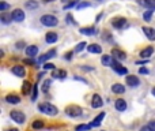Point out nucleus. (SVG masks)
I'll return each instance as SVG.
<instances>
[{
    "label": "nucleus",
    "mask_w": 155,
    "mask_h": 131,
    "mask_svg": "<svg viewBox=\"0 0 155 131\" xmlns=\"http://www.w3.org/2000/svg\"><path fill=\"white\" fill-rule=\"evenodd\" d=\"M38 111L42 112V113H45V115H49V116H56V115L59 113V109H57L54 105L49 104V102L38 104Z\"/></svg>",
    "instance_id": "obj_1"
},
{
    "label": "nucleus",
    "mask_w": 155,
    "mask_h": 131,
    "mask_svg": "<svg viewBox=\"0 0 155 131\" xmlns=\"http://www.w3.org/2000/svg\"><path fill=\"white\" fill-rule=\"evenodd\" d=\"M40 21L44 26H48V27H54V26H57V23H59V19H57L54 15H42L40 18Z\"/></svg>",
    "instance_id": "obj_2"
},
{
    "label": "nucleus",
    "mask_w": 155,
    "mask_h": 131,
    "mask_svg": "<svg viewBox=\"0 0 155 131\" xmlns=\"http://www.w3.org/2000/svg\"><path fill=\"white\" fill-rule=\"evenodd\" d=\"M10 117L15 123H18V124H23V123L26 122V115L21 111H16V109H14V111L10 112Z\"/></svg>",
    "instance_id": "obj_3"
},
{
    "label": "nucleus",
    "mask_w": 155,
    "mask_h": 131,
    "mask_svg": "<svg viewBox=\"0 0 155 131\" xmlns=\"http://www.w3.org/2000/svg\"><path fill=\"white\" fill-rule=\"evenodd\" d=\"M111 26L116 29H124V27H128V21L124 16H116L111 19Z\"/></svg>",
    "instance_id": "obj_4"
},
{
    "label": "nucleus",
    "mask_w": 155,
    "mask_h": 131,
    "mask_svg": "<svg viewBox=\"0 0 155 131\" xmlns=\"http://www.w3.org/2000/svg\"><path fill=\"white\" fill-rule=\"evenodd\" d=\"M65 113L71 117H78L82 115V108L78 105H68L65 108Z\"/></svg>",
    "instance_id": "obj_5"
},
{
    "label": "nucleus",
    "mask_w": 155,
    "mask_h": 131,
    "mask_svg": "<svg viewBox=\"0 0 155 131\" xmlns=\"http://www.w3.org/2000/svg\"><path fill=\"white\" fill-rule=\"evenodd\" d=\"M111 68H113L117 74H120V75H127L128 74V70L124 67V66H121V63H120L118 60H114L113 64H111Z\"/></svg>",
    "instance_id": "obj_6"
},
{
    "label": "nucleus",
    "mask_w": 155,
    "mask_h": 131,
    "mask_svg": "<svg viewBox=\"0 0 155 131\" xmlns=\"http://www.w3.org/2000/svg\"><path fill=\"white\" fill-rule=\"evenodd\" d=\"M11 72H12L15 76H21V78H23V76L26 75V70H24V67L21 64L14 66V67L11 68Z\"/></svg>",
    "instance_id": "obj_7"
},
{
    "label": "nucleus",
    "mask_w": 155,
    "mask_h": 131,
    "mask_svg": "<svg viewBox=\"0 0 155 131\" xmlns=\"http://www.w3.org/2000/svg\"><path fill=\"white\" fill-rule=\"evenodd\" d=\"M111 56H113L116 60H118V62H122V60L127 59V55H125V52L121 51V49H117V48L111 49Z\"/></svg>",
    "instance_id": "obj_8"
},
{
    "label": "nucleus",
    "mask_w": 155,
    "mask_h": 131,
    "mask_svg": "<svg viewBox=\"0 0 155 131\" xmlns=\"http://www.w3.org/2000/svg\"><path fill=\"white\" fill-rule=\"evenodd\" d=\"M12 19L15 22H23L24 21V11H22L21 8H15L12 11Z\"/></svg>",
    "instance_id": "obj_9"
},
{
    "label": "nucleus",
    "mask_w": 155,
    "mask_h": 131,
    "mask_svg": "<svg viewBox=\"0 0 155 131\" xmlns=\"http://www.w3.org/2000/svg\"><path fill=\"white\" fill-rule=\"evenodd\" d=\"M125 82H127V85L128 86H131V87H136V86L140 85V79H139L137 76H135V75H128L127 79H125Z\"/></svg>",
    "instance_id": "obj_10"
},
{
    "label": "nucleus",
    "mask_w": 155,
    "mask_h": 131,
    "mask_svg": "<svg viewBox=\"0 0 155 131\" xmlns=\"http://www.w3.org/2000/svg\"><path fill=\"white\" fill-rule=\"evenodd\" d=\"M103 105V100L99 94H94L91 98V106L92 108H101Z\"/></svg>",
    "instance_id": "obj_11"
},
{
    "label": "nucleus",
    "mask_w": 155,
    "mask_h": 131,
    "mask_svg": "<svg viewBox=\"0 0 155 131\" xmlns=\"http://www.w3.org/2000/svg\"><path fill=\"white\" fill-rule=\"evenodd\" d=\"M144 32V34H146V37L148 38L150 41H155V29H152V27H148V26H143V29H141Z\"/></svg>",
    "instance_id": "obj_12"
},
{
    "label": "nucleus",
    "mask_w": 155,
    "mask_h": 131,
    "mask_svg": "<svg viewBox=\"0 0 155 131\" xmlns=\"http://www.w3.org/2000/svg\"><path fill=\"white\" fill-rule=\"evenodd\" d=\"M26 55L29 57H31V59H34V57L38 55V46L37 45H29L26 48Z\"/></svg>",
    "instance_id": "obj_13"
},
{
    "label": "nucleus",
    "mask_w": 155,
    "mask_h": 131,
    "mask_svg": "<svg viewBox=\"0 0 155 131\" xmlns=\"http://www.w3.org/2000/svg\"><path fill=\"white\" fill-rule=\"evenodd\" d=\"M5 101H7L8 104H19V102H21V97H19L18 94L11 93V94L5 96Z\"/></svg>",
    "instance_id": "obj_14"
},
{
    "label": "nucleus",
    "mask_w": 155,
    "mask_h": 131,
    "mask_svg": "<svg viewBox=\"0 0 155 131\" xmlns=\"http://www.w3.org/2000/svg\"><path fill=\"white\" fill-rule=\"evenodd\" d=\"M57 38H59V35H57V33H54V32H48L45 35V41L48 44H54L57 41Z\"/></svg>",
    "instance_id": "obj_15"
},
{
    "label": "nucleus",
    "mask_w": 155,
    "mask_h": 131,
    "mask_svg": "<svg viewBox=\"0 0 155 131\" xmlns=\"http://www.w3.org/2000/svg\"><path fill=\"white\" fill-rule=\"evenodd\" d=\"M0 21H2V23L3 25H8V23H11V21H14L12 19V14H10V12H2V15H0Z\"/></svg>",
    "instance_id": "obj_16"
},
{
    "label": "nucleus",
    "mask_w": 155,
    "mask_h": 131,
    "mask_svg": "<svg viewBox=\"0 0 155 131\" xmlns=\"http://www.w3.org/2000/svg\"><path fill=\"white\" fill-rule=\"evenodd\" d=\"M152 53H154V48H152V46H147V48L140 51V57L141 59H148Z\"/></svg>",
    "instance_id": "obj_17"
},
{
    "label": "nucleus",
    "mask_w": 155,
    "mask_h": 131,
    "mask_svg": "<svg viewBox=\"0 0 155 131\" xmlns=\"http://www.w3.org/2000/svg\"><path fill=\"white\" fill-rule=\"evenodd\" d=\"M54 56H56V49H50V51H48L45 55H42V56L40 57V62L41 63H45L46 60L52 59V57H54Z\"/></svg>",
    "instance_id": "obj_18"
},
{
    "label": "nucleus",
    "mask_w": 155,
    "mask_h": 131,
    "mask_svg": "<svg viewBox=\"0 0 155 131\" xmlns=\"http://www.w3.org/2000/svg\"><path fill=\"white\" fill-rule=\"evenodd\" d=\"M114 106H116L117 111L124 112L125 109H127V102H125L122 98H118V100H116V102H114Z\"/></svg>",
    "instance_id": "obj_19"
},
{
    "label": "nucleus",
    "mask_w": 155,
    "mask_h": 131,
    "mask_svg": "<svg viewBox=\"0 0 155 131\" xmlns=\"http://www.w3.org/2000/svg\"><path fill=\"white\" fill-rule=\"evenodd\" d=\"M101 62H102V64L105 66V67H109V66H110L111 67V64H113V56H111V55H103L102 56V59H101Z\"/></svg>",
    "instance_id": "obj_20"
},
{
    "label": "nucleus",
    "mask_w": 155,
    "mask_h": 131,
    "mask_svg": "<svg viewBox=\"0 0 155 131\" xmlns=\"http://www.w3.org/2000/svg\"><path fill=\"white\" fill-rule=\"evenodd\" d=\"M87 51H89L90 53H101V52H102V46L98 45V44H90V45L87 46Z\"/></svg>",
    "instance_id": "obj_21"
},
{
    "label": "nucleus",
    "mask_w": 155,
    "mask_h": 131,
    "mask_svg": "<svg viewBox=\"0 0 155 131\" xmlns=\"http://www.w3.org/2000/svg\"><path fill=\"white\" fill-rule=\"evenodd\" d=\"M79 32H80L82 34H84V35H94L95 33H97V29H95V27H92V26H90V27H82Z\"/></svg>",
    "instance_id": "obj_22"
},
{
    "label": "nucleus",
    "mask_w": 155,
    "mask_h": 131,
    "mask_svg": "<svg viewBox=\"0 0 155 131\" xmlns=\"http://www.w3.org/2000/svg\"><path fill=\"white\" fill-rule=\"evenodd\" d=\"M52 76L57 78V79H63L67 76V71L65 70H53L52 71Z\"/></svg>",
    "instance_id": "obj_23"
},
{
    "label": "nucleus",
    "mask_w": 155,
    "mask_h": 131,
    "mask_svg": "<svg viewBox=\"0 0 155 131\" xmlns=\"http://www.w3.org/2000/svg\"><path fill=\"white\" fill-rule=\"evenodd\" d=\"M111 92L116 93V94H122V93L125 92V87H124V85H121V83H114L113 86H111Z\"/></svg>",
    "instance_id": "obj_24"
},
{
    "label": "nucleus",
    "mask_w": 155,
    "mask_h": 131,
    "mask_svg": "<svg viewBox=\"0 0 155 131\" xmlns=\"http://www.w3.org/2000/svg\"><path fill=\"white\" fill-rule=\"evenodd\" d=\"M105 117V112H101L99 115H98L97 117H95L94 120H92L91 123H90V127H97V126L101 124V122H102V119Z\"/></svg>",
    "instance_id": "obj_25"
},
{
    "label": "nucleus",
    "mask_w": 155,
    "mask_h": 131,
    "mask_svg": "<svg viewBox=\"0 0 155 131\" xmlns=\"http://www.w3.org/2000/svg\"><path fill=\"white\" fill-rule=\"evenodd\" d=\"M31 89H33L31 83H30L29 81H24L23 85H22V93H23V94H29V92H30Z\"/></svg>",
    "instance_id": "obj_26"
},
{
    "label": "nucleus",
    "mask_w": 155,
    "mask_h": 131,
    "mask_svg": "<svg viewBox=\"0 0 155 131\" xmlns=\"http://www.w3.org/2000/svg\"><path fill=\"white\" fill-rule=\"evenodd\" d=\"M26 8L35 10V8H38V3L35 2V0H29V2H26Z\"/></svg>",
    "instance_id": "obj_27"
},
{
    "label": "nucleus",
    "mask_w": 155,
    "mask_h": 131,
    "mask_svg": "<svg viewBox=\"0 0 155 131\" xmlns=\"http://www.w3.org/2000/svg\"><path fill=\"white\" fill-rule=\"evenodd\" d=\"M84 48H86V42H84V41H82V42H79L78 45L75 46V49H73V52H75V53H79V52H82Z\"/></svg>",
    "instance_id": "obj_28"
},
{
    "label": "nucleus",
    "mask_w": 155,
    "mask_h": 131,
    "mask_svg": "<svg viewBox=\"0 0 155 131\" xmlns=\"http://www.w3.org/2000/svg\"><path fill=\"white\" fill-rule=\"evenodd\" d=\"M31 127L33 128H35V130H38V128H42L44 127V120H34L33 122V124H31Z\"/></svg>",
    "instance_id": "obj_29"
},
{
    "label": "nucleus",
    "mask_w": 155,
    "mask_h": 131,
    "mask_svg": "<svg viewBox=\"0 0 155 131\" xmlns=\"http://www.w3.org/2000/svg\"><path fill=\"white\" fill-rule=\"evenodd\" d=\"M90 124H79V126H76V128L75 130L76 131H89L90 130Z\"/></svg>",
    "instance_id": "obj_30"
},
{
    "label": "nucleus",
    "mask_w": 155,
    "mask_h": 131,
    "mask_svg": "<svg viewBox=\"0 0 155 131\" xmlns=\"http://www.w3.org/2000/svg\"><path fill=\"white\" fill-rule=\"evenodd\" d=\"M143 4L147 5L148 8H152V10H154L155 8V0H143Z\"/></svg>",
    "instance_id": "obj_31"
},
{
    "label": "nucleus",
    "mask_w": 155,
    "mask_h": 131,
    "mask_svg": "<svg viewBox=\"0 0 155 131\" xmlns=\"http://www.w3.org/2000/svg\"><path fill=\"white\" fill-rule=\"evenodd\" d=\"M50 83H52L50 79H46V81H44V83H42V90H44V92H48L49 87H50Z\"/></svg>",
    "instance_id": "obj_32"
},
{
    "label": "nucleus",
    "mask_w": 155,
    "mask_h": 131,
    "mask_svg": "<svg viewBox=\"0 0 155 131\" xmlns=\"http://www.w3.org/2000/svg\"><path fill=\"white\" fill-rule=\"evenodd\" d=\"M8 8H11V5H10V4H7L5 2H0V11L5 12V10H8Z\"/></svg>",
    "instance_id": "obj_33"
},
{
    "label": "nucleus",
    "mask_w": 155,
    "mask_h": 131,
    "mask_svg": "<svg viewBox=\"0 0 155 131\" xmlns=\"http://www.w3.org/2000/svg\"><path fill=\"white\" fill-rule=\"evenodd\" d=\"M73 5H78V2H76V0H72V2L67 3V4L64 5V11H65V10H69V8H72Z\"/></svg>",
    "instance_id": "obj_34"
},
{
    "label": "nucleus",
    "mask_w": 155,
    "mask_h": 131,
    "mask_svg": "<svg viewBox=\"0 0 155 131\" xmlns=\"http://www.w3.org/2000/svg\"><path fill=\"white\" fill-rule=\"evenodd\" d=\"M90 3H87V2H82V3H79L78 5H76V8H78V10H82V8H86V7H90Z\"/></svg>",
    "instance_id": "obj_35"
},
{
    "label": "nucleus",
    "mask_w": 155,
    "mask_h": 131,
    "mask_svg": "<svg viewBox=\"0 0 155 131\" xmlns=\"http://www.w3.org/2000/svg\"><path fill=\"white\" fill-rule=\"evenodd\" d=\"M152 12H154V10H152V8H150L148 11H146V12H144V19H146V21H150V18H151Z\"/></svg>",
    "instance_id": "obj_36"
},
{
    "label": "nucleus",
    "mask_w": 155,
    "mask_h": 131,
    "mask_svg": "<svg viewBox=\"0 0 155 131\" xmlns=\"http://www.w3.org/2000/svg\"><path fill=\"white\" fill-rule=\"evenodd\" d=\"M45 70H56V68H54V64H52V63H44V71Z\"/></svg>",
    "instance_id": "obj_37"
},
{
    "label": "nucleus",
    "mask_w": 155,
    "mask_h": 131,
    "mask_svg": "<svg viewBox=\"0 0 155 131\" xmlns=\"http://www.w3.org/2000/svg\"><path fill=\"white\" fill-rule=\"evenodd\" d=\"M37 100V86H33V96H31V101Z\"/></svg>",
    "instance_id": "obj_38"
},
{
    "label": "nucleus",
    "mask_w": 155,
    "mask_h": 131,
    "mask_svg": "<svg viewBox=\"0 0 155 131\" xmlns=\"http://www.w3.org/2000/svg\"><path fill=\"white\" fill-rule=\"evenodd\" d=\"M23 63H24V64H29V66H35L34 59H24Z\"/></svg>",
    "instance_id": "obj_39"
},
{
    "label": "nucleus",
    "mask_w": 155,
    "mask_h": 131,
    "mask_svg": "<svg viewBox=\"0 0 155 131\" xmlns=\"http://www.w3.org/2000/svg\"><path fill=\"white\" fill-rule=\"evenodd\" d=\"M150 71H148V68H146V67H140L139 68V74H143V75H147Z\"/></svg>",
    "instance_id": "obj_40"
},
{
    "label": "nucleus",
    "mask_w": 155,
    "mask_h": 131,
    "mask_svg": "<svg viewBox=\"0 0 155 131\" xmlns=\"http://www.w3.org/2000/svg\"><path fill=\"white\" fill-rule=\"evenodd\" d=\"M67 21H68V23H69V25H76V22L73 21V18H72V15H71V14H68V15H67Z\"/></svg>",
    "instance_id": "obj_41"
},
{
    "label": "nucleus",
    "mask_w": 155,
    "mask_h": 131,
    "mask_svg": "<svg viewBox=\"0 0 155 131\" xmlns=\"http://www.w3.org/2000/svg\"><path fill=\"white\" fill-rule=\"evenodd\" d=\"M147 126L151 128V131H155V120H150V123Z\"/></svg>",
    "instance_id": "obj_42"
},
{
    "label": "nucleus",
    "mask_w": 155,
    "mask_h": 131,
    "mask_svg": "<svg viewBox=\"0 0 155 131\" xmlns=\"http://www.w3.org/2000/svg\"><path fill=\"white\" fill-rule=\"evenodd\" d=\"M15 46H16V48H18V49H21V48H24V41H18Z\"/></svg>",
    "instance_id": "obj_43"
},
{
    "label": "nucleus",
    "mask_w": 155,
    "mask_h": 131,
    "mask_svg": "<svg viewBox=\"0 0 155 131\" xmlns=\"http://www.w3.org/2000/svg\"><path fill=\"white\" fill-rule=\"evenodd\" d=\"M64 59L65 60H71V59H72V52H67V53H65V56H64Z\"/></svg>",
    "instance_id": "obj_44"
},
{
    "label": "nucleus",
    "mask_w": 155,
    "mask_h": 131,
    "mask_svg": "<svg viewBox=\"0 0 155 131\" xmlns=\"http://www.w3.org/2000/svg\"><path fill=\"white\" fill-rule=\"evenodd\" d=\"M140 131H151V128H150L148 126H144V127H141Z\"/></svg>",
    "instance_id": "obj_45"
},
{
    "label": "nucleus",
    "mask_w": 155,
    "mask_h": 131,
    "mask_svg": "<svg viewBox=\"0 0 155 131\" xmlns=\"http://www.w3.org/2000/svg\"><path fill=\"white\" fill-rule=\"evenodd\" d=\"M144 63H147V60H141V62H136V64H144Z\"/></svg>",
    "instance_id": "obj_46"
},
{
    "label": "nucleus",
    "mask_w": 155,
    "mask_h": 131,
    "mask_svg": "<svg viewBox=\"0 0 155 131\" xmlns=\"http://www.w3.org/2000/svg\"><path fill=\"white\" fill-rule=\"evenodd\" d=\"M151 92H152V96H155V87H152V90H151Z\"/></svg>",
    "instance_id": "obj_47"
},
{
    "label": "nucleus",
    "mask_w": 155,
    "mask_h": 131,
    "mask_svg": "<svg viewBox=\"0 0 155 131\" xmlns=\"http://www.w3.org/2000/svg\"><path fill=\"white\" fill-rule=\"evenodd\" d=\"M7 131H18L16 128H11V130H7Z\"/></svg>",
    "instance_id": "obj_48"
},
{
    "label": "nucleus",
    "mask_w": 155,
    "mask_h": 131,
    "mask_svg": "<svg viewBox=\"0 0 155 131\" xmlns=\"http://www.w3.org/2000/svg\"><path fill=\"white\" fill-rule=\"evenodd\" d=\"M45 3H49V2H53V0H44Z\"/></svg>",
    "instance_id": "obj_49"
},
{
    "label": "nucleus",
    "mask_w": 155,
    "mask_h": 131,
    "mask_svg": "<svg viewBox=\"0 0 155 131\" xmlns=\"http://www.w3.org/2000/svg\"><path fill=\"white\" fill-rule=\"evenodd\" d=\"M61 2H64V3H67V2H68V3H69L71 0H61Z\"/></svg>",
    "instance_id": "obj_50"
},
{
    "label": "nucleus",
    "mask_w": 155,
    "mask_h": 131,
    "mask_svg": "<svg viewBox=\"0 0 155 131\" xmlns=\"http://www.w3.org/2000/svg\"><path fill=\"white\" fill-rule=\"evenodd\" d=\"M98 2H102V0H98Z\"/></svg>",
    "instance_id": "obj_51"
}]
</instances>
